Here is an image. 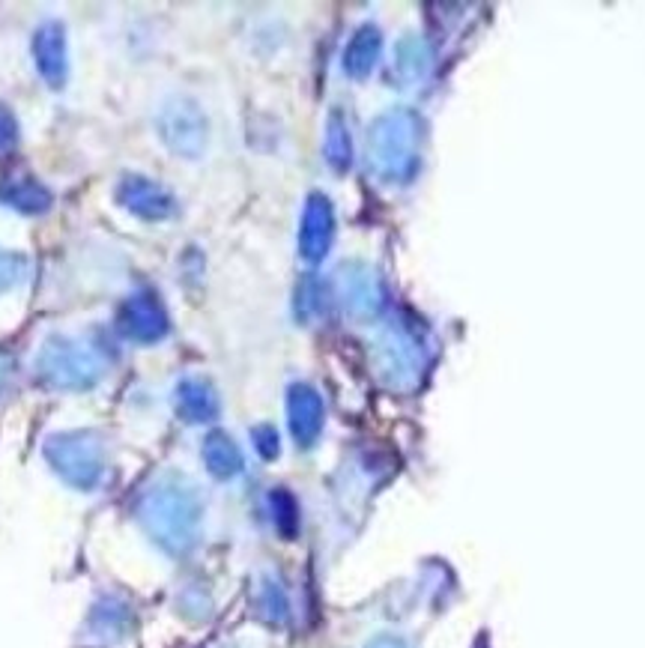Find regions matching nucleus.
<instances>
[{
  "label": "nucleus",
  "mask_w": 645,
  "mask_h": 648,
  "mask_svg": "<svg viewBox=\"0 0 645 648\" xmlns=\"http://www.w3.org/2000/svg\"><path fill=\"white\" fill-rule=\"evenodd\" d=\"M39 371L45 374V380L63 389H90L96 380H102L105 365L93 347L66 341V338H54L39 356Z\"/></svg>",
  "instance_id": "nucleus-1"
},
{
  "label": "nucleus",
  "mask_w": 645,
  "mask_h": 648,
  "mask_svg": "<svg viewBox=\"0 0 645 648\" xmlns=\"http://www.w3.org/2000/svg\"><path fill=\"white\" fill-rule=\"evenodd\" d=\"M416 117L389 114L374 126L371 135V162L383 177H404L407 165L416 156Z\"/></svg>",
  "instance_id": "nucleus-2"
},
{
  "label": "nucleus",
  "mask_w": 645,
  "mask_h": 648,
  "mask_svg": "<svg viewBox=\"0 0 645 648\" xmlns=\"http://www.w3.org/2000/svg\"><path fill=\"white\" fill-rule=\"evenodd\" d=\"M159 132L165 144L180 156H198L207 144V120L189 99H168L159 114Z\"/></svg>",
  "instance_id": "nucleus-3"
},
{
  "label": "nucleus",
  "mask_w": 645,
  "mask_h": 648,
  "mask_svg": "<svg viewBox=\"0 0 645 648\" xmlns=\"http://www.w3.org/2000/svg\"><path fill=\"white\" fill-rule=\"evenodd\" d=\"M117 326H120V332L126 338H132L138 344H153V341H159L168 332V317H165V311H162V305H159L156 296L138 293V296H132L120 308Z\"/></svg>",
  "instance_id": "nucleus-4"
},
{
  "label": "nucleus",
  "mask_w": 645,
  "mask_h": 648,
  "mask_svg": "<svg viewBox=\"0 0 645 648\" xmlns=\"http://www.w3.org/2000/svg\"><path fill=\"white\" fill-rule=\"evenodd\" d=\"M117 201H120V207H126L129 213L147 218V221H162V218H171L177 213L174 198L162 186H156L153 180H144V177H123V183L117 186Z\"/></svg>",
  "instance_id": "nucleus-5"
},
{
  "label": "nucleus",
  "mask_w": 645,
  "mask_h": 648,
  "mask_svg": "<svg viewBox=\"0 0 645 648\" xmlns=\"http://www.w3.org/2000/svg\"><path fill=\"white\" fill-rule=\"evenodd\" d=\"M332 227H335V216H332V204L323 195H311L305 216H302V257L305 260H323L329 245H332Z\"/></svg>",
  "instance_id": "nucleus-6"
},
{
  "label": "nucleus",
  "mask_w": 645,
  "mask_h": 648,
  "mask_svg": "<svg viewBox=\"0 0 645 648\" xmlns=\"http://www.w3.org/2000/svg\"><path fill=\"white\" fill-rule=\"evenodd\" d=\"M36 63H39L42 78L51 87L63 84V78H66V36H63V27L57 21L39 27V33H36Z\"/></svg>",
  "instance_id": "nucleus-7"
},
{
  "label": "nucleus",
  "mask_w": 645,
  "mask_h": 648,
  "mask_svg": "<svg viewBox=\"0 0 645 648\" xmlns=\"http://www.w3.org/2000/svg\"><path fill=\"white\" fill-rule=\"evenodd\" d=\"M287 413H290L293 433H296L302 442H308L314 433L320 431L323 404H320V398H317V392H314L311 386H293V389H290Z\"/></svg>",
  "instance_id": "nucleus-8"
},
{
  "label": "nucleus",
  "mask_w": 645,
  "mask_h": 648,
  "mask_svg": "<svg viewBox=\"0 0 645 648\" xmlns=\"http://www.w3.org/2000/svg\"><path fill=\"white\" fill-rule=\"evenodd\" d=\"M377 57H380V33H377L374 27H362V30L353 36L350 48H347L344 66H347L350 75L362 78V75H368V72L374 69Z\"/></svg>",
  "instance_id": "nucleus-9"
},
{
  "label": "nucleus",
  "mask_w": 645,
  "mask_h": 648,
  "mask_svg": "<svg viewBox=\"0 0 645 648\" xmlns=\"http://www.w3.org/2000/svg\"><path fill=\"white\" fill-rule=\"evenodd\" d=\"M177 407L186 419H195V422L210 419L215 413L213 389L204 380H186L177 389Z\"/></svg>",
  "instance_id": "nucleus-10"
},
{
  "label": "nucleus",
  "mask_w": 645,
  "mask_h": 648,
  "mask_svg": "<svg viewBox=\"0 0 645 648\" xmlns=\"http://www.w3.org/2000/svg\"><path fill=\"white\" fill-rule=\"evenodd\" d=\"M347 299L350 308H356L359 314H371L380 308V284L371 275H350L347 281Z\"/></svg>",
  "instance_id": "nucleus-11"
},
{
  "label": "nucleus",
  "mask_w": 645,
  "mask_h": 648,
  "mask_svg": "<svg viewBox=\"0 0 645 648\" xmlns=\"http://www.w3.org/2000/svg\"><path fill=\"white\" fill-rule=\"evenodd\" d=\"M326 153H329V162H332L335 168L344 171V168L350 165V138H347V129H344V123H341L338 117L329 123Z\"/></svg>",
  "instance_id": "nucleus-12"
},
{
  "label": "nucleus",
  "mask_w": 645,
  "mask_h": 648,
  "mask_svg": "<svg viewBox=\"0 0 645 648\" xmlns=\"http://www.w3.org/2000/svg\"><path fill=\"white\" fill-rule=\"evenodd\" d=\"M9 204H15V210H27V213H42L48 210L51 198L45 189H39L36 183H18L15 192L9 195Z\"/></svg>",
  "instance_id": "nucleus-13"
},
{
  "label": "nucleus",
  "mask_w": 645,
  "mask_h": 648,
  "mask_svg": "<svg viewBox=\"0 0 645 648\" xmlns=\"http://www.w3.org/2000/svg\"><path fill=\"white\" fill-rule=\"evenodd\" d=\"M207 457H210L215 472H221V475H224V472H233V466H239V457H236L233 445H230L224 436H213V439H210Z\"/></svg>",
  "instance_id": "nucleus-14"
},
{
  "label": "nucleus",
  "mask_w": 645,
  "mask_h": 648,
  "mask_svg": "<svg viewBox=\"0 0 645 648\" xmlns=\"http://www.w3.org/2000/svg\"><path fill=\"white\" fill-rule=\"evenodd\" d=\"M15 144V123L6 111H0V150H9Z\"/></svg>",
  "instance_id": "nucleus-15"
}]
</instances>
